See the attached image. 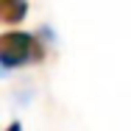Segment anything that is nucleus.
Returning a JSON list of instances; mask_svg holds the SVG:
<instances>
[{
  "label": "nucleus",
  "mask_w": 131,
  "mask_h": 131,
  "mask_svg": "<svg viewBox=\"0 0 131 131\" xmlns=\"http://www.w3.org/2000/svg\"><path fill=\"white\" fill-rule=\"evenodd\" d=\"M45 56L42 45L28 31H6L0 34V64L3 67H20L25 61H39Z\"/></svg>",
  "instance_id": "nucleus-1"
},
{
  "label": "nucleus",
  "mask_w": 131,
  "mask_h": 131,
  "mask_svg": "<svg viewBox=\"0 0 131 131\" xmlns=\"http://www.w3.org/2000/svg\"><path fill=\"white\" fill-rule=\"evenodd\" d=\"M25 14H28L25 0H0V23L3 25H17V23H23Z\"/></svg>",
  "instance_id": "nucleus-2"
},
{
  "label": "nucleus",
  "mask_w": 131,
  "mask_h": 131,
  "mask_svg": "<svg viewBox=\"0 0 131 131\" xmlns=\"http://www.w3.org/2000/svg\"><path fill=\"white\" fill-rule=\"evenodd\" d=\"M6 131H23V126H20V123L14 120V123H11V126H8V128H6Z\"/></svg>",
  "instance_id": "nucleus-3"
}]
</instances>
